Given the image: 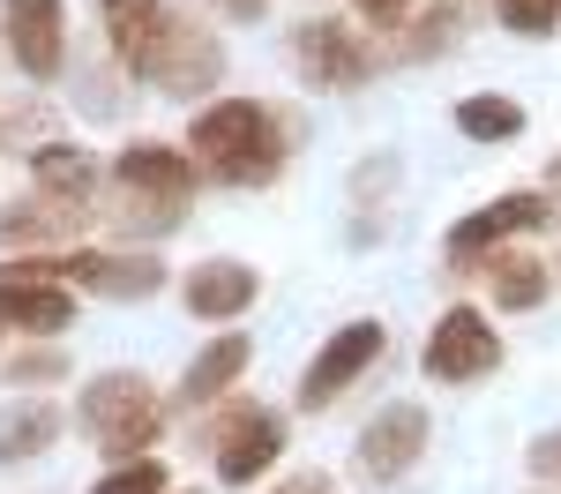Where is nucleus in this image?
<instances>
[{"label":"nucleus","instance_id":"f257e3e1","mask_svg":"<svg viewBox=\"0 0 561 494\" xmlns=\"http://www.w3.org/2000/svg\"><path fill=\"white\" fill-rule=\"evenodd\" d=\"M187 150H195L217 180H232V187H262V180H277V165H285V142L270 128V113L248 105V97L210 105V113L187 128Z\"/></svg>","mask_w":561,"mask_h":494},{"label":"nucleus","instance_id":"f03ea898","mask_svg":"<svg viewBox=\"0 0 561 494\" xmlns=\"http://www.w3.org/2000/svg\"><path fill=\"white\" fill-rule=\"evenodd\" d=\"M76 420L90 427V443L105 449V457H142L150 435H158V390L142 382V375H90L83 382V404H76Z\"/></svg>","mask_w":561,"mask_h":494},{"label":"nucleus","instance_id":"7ed1b4c3","mask_svg":"<svg viewBox=\"0 0 561 494\" xmlns=\"http://www.w3.org/2000/svg\"><path fill=\"white\" fill-rule=\"evenodd\" d=\"M420 457H427V412H420V404H389V412H375V420L359 427L352 472L375 480V487H389V480H404Z\"/></svg>","mask_w":561,"mask_h":494},{"label":"nucleus","instance_id":"20e7f679","mask_svg":"<svg viewBox=\"0 0 561 494\" xmlns=\"http://www.w3.org/2000/svg\"><path fill=\"white\" fill-rule=\"evenodd\" d=\"M53 277H68V263H8L0 269V322H8V330H31V337L68 330L76 292H60Z\"/></svg>","mask_w":561,"mask_h":494},{"label":"nucleus","instance_id":"39448f33","mask_svg":"<svg viewBox=\"0 0 561 494\" xmlns=\"http://www.w3.org/2000/svg\"><path fill=\"white\" fill-rule=\"evenodd\" d=\"M142 76L165 90V97H210L217 76H225V45H217L210 31H195V23H180V15H173Z\"/></svg>","mask_w":561,"mask_h":494},{"label":"nucleus","instance_id":"423d86ee","mask_svg":"<svg viewBox=\"0 0 561 494\" xmlns=\"http://www.w3.org/2000/svg\"><path fill=\"white\" fill-rule=\"evenodd\" d=\"M382 345H389L382 322H345V330H337V337H330V345L314 353V367L300 375V404H307V412L337 404L352 382H359V375H367V367L382 359Z\"/></svg>","mask_w":561,"mask_h":494},{"label":"nucleus","instance_id":"0eeeda50","mask_svg":"<svg viewBox=\"0 0 561 494\" xmlns=\"http://www.w3.org/2000/svg\"><path fill=\"white\" fill-rule=\"evenodd\" d=\"M494 359H502V337L486 330L479 308H449L442 322H434V337H427V375L434 382H472V375H486Z\"/></svg>","mask_w":561,"mask_h":494},{"label":"nucleus","instance_id":"6e6552de","mask_svg":"<svg viewBox=\"0 0 561 494\" xmlns=\"http://www.w3.org/2000/svg\"><path fill=\"white\" fill-rule=\"evenodd\" d=\"M0 31H8V53H15L23 76H38V83L60 76V38H68L60 0H8L0 8Z\"/></svg>","mask_w":561,"mask_h":494},{"label":"nucleus","instance_id":"1a4fd4ad","mask_svg":"<svg viewBox=\"0 0 561 494\" xmlns=\"http://www.w3.org/2000/svg\"><path fill=\"white\" fill-rule=\"evenodd\" d=\"M277 449H285L277 412H240V420H225V427H217V480H225V487H248V480H262V472L277 464Z\"/></svg>","mask_w":561,"mask_h":494},{"label":"nucleus","instance_id":"9d476101","mask_svg":"<svg viewBox=\"0 0 561 494\" xmlns=\"http://www.w3.org/2000/svg\"><path fill=\"white\" fill-rule=\"evenodd\" d=\"M293 53H300L307 76H314V83H330V90L367 83V45L352 38L345 23H300V31H293Z\"/></svg>","mask_w":561,"mask_h":494},{"label":"nucleus","instance_id":"9b49d317","mask_svg":"<svg viewBox=\"0 0 561 494\" xmlns=\"http://www.w3.org/2000/svg\"><path fill=\"white\" fill-rule=\"evenodd\" d=\"M68 277L83 292H105V300H150L165 285V269L150 263V255H105V248H76L68 255Z\"/></svg>","mask_w":561,"mask_h":494},{"label":"nucleus","instance_id":"f8f14e48","mask_svg":"<svg viewBox=\"0 0 561 494\" xmlns=\"http://www.w3.org/2000/svg\"><path fill=\"white\" fill-rule=\"evenodd\" d=\"M113 173H121V187H128V195L180 203V210H187V187H195V165H187L180 150H165V142H128Z\"/></svg>","mask_w":561,"mask_h":494},{"label":"nucleus","instance_id":"ddd939ff","mask_svg":"<svg viewBox=\"0 0 561 494\" xmlns=\"http://www.w3.org/2000/svg\"><path fill=\"white\" fill-rule=\"evenodd\" d=\"M531 225H547V195H502V203L472 210V218L449 232V255L465 263V255L494 248V240H510V232H531Z\"/></svg>","mask_w":561,"mask_h":494},{"label":"nucleus","instance_id":"4468645a","mask_svg":"<svg viewBox=\"0 0 561 494\" xmlns=\"http://www.w3.org/2000/svg\"><path fill=\"white\" fill-rule=\"evenodd\" d=\"M98 15H105V38H113V53L128 60L135 76L150 68V53H158V38H165V0H98Z\"/></svg>","mask_w":561,"mask_h":494},{"label":"nucleus","instance_id":"2eb2a0df","mask_svg":"<svg viewBox=\"0 0 561 494\" xmlns=\"http://www.w3.org/2000/svg\"><path fill=\"white\" fill-rule=\"evenodd\" d=\"M248 300H255V269H248V263L187 269V314H203V322H232V314H248Z\"/></svg>","mask_w":561,"mask_h":494},{"label":"nucleus","instance_id":"dca6fc26","mask_svg":"<svg viewBox=\"0 0 561 494\" xmlns=\"http://www.w3.org/2000/svg\"><path fill=\"white\" fill-rule=\"evenodd\" d=\"M76 225H90V210L76 203V195H53V203H15L8 218H0V240H68Z\"/></svg>","mask_w":561,"mask_h":494},{"label":"nucleus","instance_id":"f3484780","mask_svg":"<svg viewBox=\"0 0 561 494\" xmlns=\"http://www.w3.org/2000/svg\"><path fill=\"white\" fill-rule=\"evenodd\" d=\"M60 435V404H23V412H8L0 420V464H23V457H45Z\"/></svg>","mask_w":561,"mask_h":494},{"label":"nucleus","instance_id":"a211bd4d","mask_svg":"<svg viewBox=\"0 0 561 494\" xmlns=\"http://www.w3.org/2000/svg\"><path fill=\"white\" fill-rule=\"evenodd\" d=\"M240 367H248V337H217L210 353L187 367V382H180V398L187 404H210V398H225L232 382H240Z\"/></svg>","mask_w":561,"mask_h":494},{"label":"nucleus","instance_id":"6ab92c4d","mask_svg":"<svg viewBox=\"0 0 561 494\" xmlns=\"http://www.w3.org/2000/svg\"><path fill=\"white\" fill-rule=\"evenodd\" d=\"M90 180H98L90 150H68V142L38 150V187H53V195H76V203H90Z\"/></svg>","mask_w":561,"mask_h":494},{"label":"nucleus","instance_id":"aec40b11","mask_svg":"<svg viewBox=\"0 0 561 494\" xmlns=\"http://www.w3.org/2000/svg\"><path fill=\"white\" fill-rule=\"evenodd\" d=\"M457 128L479 135V142H510V135L524 128V113L510 97H465V105H457Z\"/></svg>","mask_w":561,"mask_h":494},{"label":"nucleus","instance_id":"412c9836","mask_svg":"<svg viewBox=\"0 0 561 494\" xmlns=\"http://www.w3.org/2000/svg\"><path fill=\"white\" fill-rule=\"evenodd\" d=\"M494 300H502V308H539V300H547V269L531 263V255H510V263H494Z\"/></svg>","mask_w":561,"mask_h":494},{"label":"nucleus","instance_id":"4be33fe9","mask_svg":"<svg viewBox=\"0 0 561 494\" xmlns=\"http://www.w3.org/2000/svg\"><path fill=\"white\" fill-rule=\"evenodd\" d=\"M494 15H502L517 38H547L561 23V0H494Z\"/></svg>","mask_w":561,"mask_h":494},{"label":"nucleus","instance_id":"5701e85b","mask_svg":"<svg viewBox=\"0 0 561 494\" xmlns=\"http://www.w3.org/2000/svg\"><path fill=\"white\" fill-rule=\"evenodd\" d=\"M90 494H165V464H158V457H135L121 472H105Z\"/></svg>","mask_w":561,"mask_h":494},{"label":"nucleus","instance_id":"b1692460","mask_svg":"<svg viewBox=\"0 0 561 494\" xmlns=\"http://www.w3.org/2000/svg\"><path fill=\"white\" fill-rule=\"evenodd\" d=\"M53 375H60V353H23L8 367V382H53Z\"/></svg>","mask_w":561,"mask_h":494},{"label":"nucleus","instance_id":"393cba45","mask_svg":"<svg viewBox=\"0 0 561 494\" xmlns=\"http://www.w3.org/2000/svg\"><path fill=\"white\" fill-rule=\"evenodd\" d=\"M352 8H359V15H367V23H397V15H404V8H412V0H352Z\"/></svg>","mask_w":561,"mask_h":494},{"label":"nucleus","instance_id":"a878e982","mask_svg":"<svg viewBox=\"0 0 561 494\" xmlns=\"http://www.w3.org/2000/svg\"><path fill=\"white\" fill-rule=\"evenodd\" d=\"M531 464H539V472H554V480H561V435H547V443L531 449Z\"/></svg>","mask_w":561,"mask_h":494},{"label":"nucleus","instance_id":"bb28decb","mask_svg":"<svg viewBox=\"0 0 561 494\" xmlns=\"http://www.w3.org/2000/svg\"><path fill=\"white\" fill-rule=\"evenodd\" d=\"M277 494H322V480L307 472V480H285V487H277Z\"/></svg>","mask_w":561,"mask_h":494},{"label":"nucleus","instance_id":"cd10ccee","mask_svg":"<svg viewBox=\"0 0 561 494\" xmlns=\"http://www.w3.org/2000/svg\"><path fill=\"white\" fill-rule=\"evenodd\" d=\"M225 8H232V15H262V0H225Z\"/></svg>","mask_w":561,"mask_h":494}]
</instances>
